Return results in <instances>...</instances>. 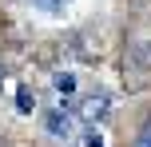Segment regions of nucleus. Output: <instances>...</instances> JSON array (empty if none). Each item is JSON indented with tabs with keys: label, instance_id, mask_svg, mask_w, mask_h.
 <instances>
[{
	"label": "nucleus",
	"instance_id": "obj_2",
	"mask_svg": "<svg viewBox=\"0 0 151 147\" xmlns=\"http://www.w3.org/2000/svg\"><path fill=\"white\" fill-rule=\"evenodd\" d=\"M52 87H56V95H60V103H72L76 100V76H72V72H56Z\"/></svg>",
	"mask_w": 151,
	"mask_h": 147
},
{
	"label": "nucleus",
	"instance_id": "obj_4",
	"mask_svg": "<svg viewBox=\"0 0 151 147\" xmlns=\"http://www.w3.org/2000/svg\"><path fill=\"white\" fill-rule=\"evenodd\" d=\"M131 147H151V115L143 119V127L135 131V143H131Z\"/></svg>",
	"mask_w": 151,
	"mask_h": 147
},
{
	"label": "nucleus",
	"instance_id": "obj_3",
	"mask_svg": "<svg viewBox=\"0 0 151 147\" xmlns=\"http://www.w3.org/2000/svg\"><path fill=\"white\" fill-rule=\"evenodd\" d=\"M28 4L36 8L40 16H52V20H56V16H64V12H68V0H28Z\"/></svg>",
	"mask_w": 151,
	"mask_h": 147
},
{
	"label": "nucleus",
	"instance_id": "obj_1",
	"mask_svg": "<svg viewBox=\"0 0 151 147\" xmlns=\"http://www.w3.org/2000/svg\"><path fill=\"white\" fill-rule=\"evenodd\" d=\"M44 131L52 135V139H72L76 135V111L72 103H56L52 111L44 115Z\"/></svg>",
	"mask_w": 151,
	"mask_h": 147
},
{
	"label": "nucleus",
	"instance_id": "obj_6",
	"mask_svg": "<svg viewBox=\"0 0 151 147\" xmlns=\"http://www.w3.org/2000/svg\"><path fill=\"white\" fill-rule=\"evenodd\" d=\"M99 143H104V139H99V131H88V135L80 139V147H99Z\"/></svg>",
	"mask_w": 151,
	"mask_h": 147
},
{
	"label": "nucleus",
	"instance_id": "obj_5",
	"mask_svg": "<svg viewBox=\"0 0 151 147\" xmlns=\"http://www.w3.org/2000/svg\"><path fill=\"white\" fill-rule=\"evenodd\" d=\"M16 100H20V103H16L20 111H32V108H36V100H32V92H28V87H20V92H16Z\"/></svg>",
	"mask_w": 151,
	"mask_h": 147
}]
</instances>
